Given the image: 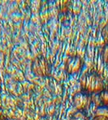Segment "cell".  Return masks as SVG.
Here are the masks:
<instances>
[{
	"label": "cell",
	"mask_w": 108,
	"mask_h": 120,
	"mask_svg": "<svg viewBox=\"0 0 108 120\" xmlns=\"http://www.w3.org/2000/svg\"><path fill=\"white\" fill-rule=\"evenodd\" d=\"M73 105L77 110L86 111L92 104L91 94L81 90L73 96Z\"/></svg>",
	"instance_id": "3"
},
{
	"label": "cell",
	"mask_w": 108,
	"mask_h": 120,
	"mask_svg": "<svg viewBox=\"0 0 108 120\" xmlns=\"http://www.w3.org/2000/svg\"><path fill=\"white\" fill-rule=\"evenodd\" d=\"M70 120H90V119L85 111L77 110L72 114Z\"/></svg>",
	"instance_id": "5"
},
{
	"label": "cell",
	"mask_w": 108,
	"mask_h": 120,
	"mask_svg": "<svg viewBox=\"0 0 108 120\" xmlns=\"http://www.w3.org/2000/svg\"><path fill=\"white\" fill-rule=\"evenodd\" d=\"M31 69L33 74L37 76L46 77L50 74L51 67L45 57L38 56L32 62Z\"/></svg>",
	"instance_id": "2"
},
{
	"label": "cell",
	"mask_w": 108,
	"mask_h": 120,
	"mask_svg": "<svg viewBox=\"0 0 108 120\" xmlns=\"http://www.w3.org/2000/svg\"><path fill=\"white\" fill-rule=\"evenodd\" d=\"M102 59L106 65H108V44H105L102 50Z\"/></svg>",
	"instance_id": "8"
},
{
	"label": "cell",
	"mask_w": 108,
	"mask_h": 120,
	"mask_svg": "<svg viewBox=\"0 0 108 120\" xmlns=\"http://www.w3.org/2000/svg\"><path fill=\"white\" fill-rule=\"evenodd\" d=\"M102 36L105 41V44H108V23L104 26L102 30Z\"/></svg>",
	"instance_id": "9"
},
{
	"label": "cell",
	"mask_w": 108,
	"mask_h": 120,
	"mask_svg": "<svg viewBox=\"0 0 108 120\" xmlns=\"http://www.w3.org/2000/svg\"><path fill=\"white\" fill-rule=\"evenodd\" d=\"M81 68H82V60L79 56L70 57L65 63V71L71 75L78 73Z\"/></svg>",
	"instance_id": "4"
},
{
	"label": "cell",
	"mask_w": 108,
	"mask_h": 120,
	"mask_svg": "<svg viewBox=\"0 0 108 120\" xmlns=\"http://www.w3.org/2000/svg\"><path fill=\"white\" fill-rule=\"evenodd\" d=\"M93 116H101V117H105L108 119V106L101 105L99 107H97L94 110Z\"/></svg>",
	"instance_id": "6"
},
{
	"label": "cell",
	"mask_w": 108,
	"mask_h": 120,
	"mask_svg": "<svg viewBox=\"0 0 108 120\" xmlns=\"http://www.w3.org/2000/svg\"><path fill=\"white\" fill-rule=\"evenodd\" d=\"M98 97L101 105L108 106V89L105 88V89H103L101 93H98Z\"/></svg>",
	"instance_id": "7"
},
{
	"label": "cell",
	"mask_w": 108,
	"mask_h": 120,
	"mask_svg": "<svg viewBox=\"0 0 108 120\" xmlns=\"http://www.w3.org/2000/svg\"><path fill=\"white\" fill-rule=\"evenodd\" d=\"M92 120H108V119L105 117H101V116H93Z\"/></svg>",
	"instance_id": "10"
},
{
	"label": "cell",
	"mask_w": 108,
	"mask_h": 120,
	"mask_svg": "<svg viewBox=\"0 0 108 120\" xmlns=\"http://www.w3.org/2000/svg\"><path fill=\"white\" fill-rule=\"evenodd\" d=\"M82 90L89 94L99 93L105 89V84L102 78L95 71H88L85 73L80 80Z\"/></svg>",
	"instance_id": "1"
}]
</instances>
